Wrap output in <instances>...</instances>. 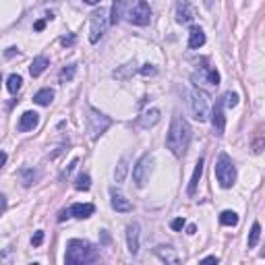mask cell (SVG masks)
<instances>
[{"label": "cell", "instance_id": "1", "mask_svg": "<svg viewBox=\"0 0 265 265\" xmlns=\"http://www.w3.org/2000/svg\"><path fill=\"white\" fill-rule=\"evenodd\" d=\"M189 143H190V126L180 114H174L170 122V131H168V137H166L168 150L176 157H183L189 150Z\"/></svg>", "mask_w": 265, "mask_h": 265}, {"label": "cell", "instance_id": "2", "mask_svg": "<svg viewBox=\"0 0 265 265\" xmlns=\"http://www.w3.org/2000/svg\"><path fill=\"white\" fill-rule=\"evenodd\" d=\"M98 257H100V253H98V249L91 245V242L79 240V238L69 240L67 255H65L67 265H87V263L98 261Z\"/></svg>", "mask_w": 265, "mask_h": 265}, {"label": "cell", "instance_id": "3", "mask_svg": "<svg viewBox=\"0 0 265 265\" xmlns=\"http://www.w3.org/2000/svg\"><path fill=\"white\" fill-rule=\"evenodd\" d=\"M216 178L222 189H230L236 183V166L228 153H220L216 162Z\"/></svg>", "mask_w": 265, "mask_h": 265}, {"label": "cell", "instance_id": "4", "mask_svg": "<svg viewBox=\"0 0 265 265\" xmlns=\"http://www.w3.org/2000/svg\"><path fill=\"white\" fill-rule=\"evenodd\" d=\"M110 25V19H108V10L100 8V10H93L91 21H89V41L91 44H98V41L104 38L106 29Z\"/></svg>", "mask_w": 265, "mask_h": 265}, {"label": "cell", "instance_id": "5", "mask_svg": "<svg viewBox=\"0 0 265 265\" xmlns=\"http://www.w3.org/2000/svg\"><path fill=\"white\" fill-rule=\"evenodd\" d=\"M126 17H129V21L133 25H150L151 21V8L150 4L145 2V0H131L129 2V10H126Z\"/></svg>", "mask_w": 265, "mask_h": 265}, {"label": "cell", "instance_id": "6", "mask_svg": "<svg viewBox=\"0 0 265 265\" xmlns=\"http://www.w3.org/2000/svg\"><path fill=\"white\" fill-rule=\"evenodd\" d=\"M190 112H193V118L199 122H205L209 118V100L205 91L201 89L190 91Z\"/></svg>", "mask_w": 265, "mask_h": 265}, {"label": "cell", "instance_id": "7", "mask_svg": "<svg viewBox=\"0 0 265 265\" xmlns=\"http://www.w3.org/2000/svg\"><path fill=\"white\" fill-rule=\"evenodd\" d=\"M87 126H89V135L91 139H98V137H102L106 131H108V126L112 124V120L108 118L106 114L98 112L95 108H89V116H87Z\"/></svg>", "mask_w": 265, "mask_h": 265}, {"label": "cell", "instance_id": "8", "mask_svg": "<svg viewBox=\"0 0 265 265\" xmlns=\"http://www.w3.org/2000/svg\"><path fill=\"white\" fill-rule=\"evenodd\" d=\"M151 166H153V157L150 153H143L139 157V162L135 164V168H133V180H135V185L139 187V189H143L147 185V180H150Z\"/></svg>", "mask_w": 265, "mask_h": 265}, {"label": "cell", "instance_id": "9", "mask_svg": "<svg viewBox=\"0 0 265 265\" xmlns=\"http://www.w3.org/2000/svg\"><path fill=\"white\" fill-rule=\"evenodd\" d=\"M211 126H214V133L218 137L224 135V129H226V116H224V100L216 102L214 110H211Z\"/></svg>", "mask_w": 265, "mask_h": 265}, {"label": "cell", "instance_id": "10", "mask_svg": "<svg viewBox=\"0 0 265 265\" xmlns=\"http://www.w3.org/2000/svg\"><path fill=\"white\" fill-rule=\"evenodd\" d=\"M126 245H129L131 255H137V253H139V247H141V228H139L137 222H133V224H129V228H126Z\"/></svg>", "mask_w": 265, "mask_h": 265}, {"label": "cell", "instance_id": "11", "mask_svg": "<svg viewBox=\"0 0 265 265\" xmlns=\"http://www.w3.org/2000/svg\"><path fill=\"white\" fill-rule=\"evenodd\" d=\"M193 19H195V15H193V6H190V2L189 0H178L176 2V21L180 25H187Z\"/></svg>", "mask_w": 265, "mask_h": 265}, {"label": "cell", "instance_id": "12", "mask_svg": "<svg viewBox=\"0 0 265 265\" xmlns=\"http://www.w3.org/2000/svg\"><path fill=\"white\" fill-rule=\"evenodd\" d=\"M110 197H112V199H110V205H112L116 211H120V214H126V211L133 209V203L120 193V190L110 189Z\"/></svg>", "mask_w": 265, "mask_h": 265}, {"label": "cell", "instance_id": "13", "mask_svg": "<svg viewBox=\"0 0 265 265\" xmlns=\"http://www.w3.org/2000/svg\"><path fill=\"white\" fill-rule=\"evenodd\" d=\"M39 122V114L38 112H23V116H21V120H19V131L21 133H27V131H34L36 126Z\"/></svg>", "mask_w": 265, "mask_h": 265}, {"label": "cell", "instance_id": "14", "mask_svg": "<svg viewBox=\"0 0 265 265\" xmlns=\"http://www.w3.org/2000/svg\"><path fill=\"white\" fill-rule=\"evenodd\" d=\"M69 209H71V218H79V220H85V218L93 216V211H95V207L91 203H75Z\"/></svg>", "mask_w": 265, "mask_h": 265}, {"label": "cell", "instance_id": "15", "mask_svg": "<svg viewBox=\"0 0 265 265\" xmlns=\"http://www.w3.org/2000/svg\"><path fill=\"white\" fill-rule=\"evenodd\" d=\"M203 44H205L203 29H201V27H190V31H189V48L197 50V48H201Z\"/></svg>", "mask_w": 265, "mask_h": 265}, {"label": "cell", "instance_id": "16", "mask_svg": "<svg viewBox=\"0 0 265 265\" xmlns=\"http://www.w3.org/2000/svg\"><path fill=\"white\" fill-rule=\"evenodd\" d=\"M201 174H203V157H199V160H197V164H195V172H193V176H190V183H189V195H190V197L197 193V187H199Z\"/></svg>", "mask_w": 265, "mask_h": 265}, {"label": "cell", "instance_id": "17", "mask_svg": "<svg viewBox=\"0 0 265 265\" xmlns=\"http://www.w3.org/2000/svg\"><path fill=\"white\" fill-rule=\"evenodd\" d=\"M160 122V110L157 108H151V110H147L141 114V118H139V124L143 126V129H151L153 124Z\"/></svg>", "mask_w": 265, "mask_h": 265}, {"label": "cell", "instance_id": "18", "mask_svg": "<svg viewBox=\"0 0 265 265\" xmlns=\"http://www.w3.org/2000/svg\"><path fill=\"white\" fill-rule=\"evenodd\" d=\"M155 255L160 257L162 261H166V263H178L180 261V257L176 255V251L172 247H157L155 249Z\"/></svg>", "mask_w": 265, "mask_h": 265}, {"label": "cell", "instance_id": "19", "mask_svg": "<svg viewBox=\"0 0 265 265\" xmlns=\"http://www.w3.org/2000/svg\"><path fill=\"white\" fill-rule=\"evenodd\" d=\"M48 65H50V62H48L46 56H38V58H34V62H31V67H29L31 77H39L41 73L48 69Z\"/></svg>", "mask_w": 265, "mask_h": 265}, {"label": "cell", "instance_id": "20", "mask_svg": "<svg viewBox=\"0 0 265 265\" xmlns=\"http://www.w3.org/2000/svg\"><path fill=\"white\" fill-rule=\"evenodd\" d=\"M201 71H203V77H201V81L209 83V85H220V73L216 69L211 67H201Z\"/></svg>", "mask_w": 265, "mask_h": 265}, {"label": "cell", "instance_id": "21", "mask_svg": "<svg viewBox=\"0 0 265 265\" xmlns=\"http://www.w3.org/2000/svg\"><path fill=\"white\" fill-rule=\"evenodd\" d=\"M122 13H124V0H114V2H112V10H110V23L112 25L118 23Z\"/></svg>", "mask_w": 265, "mask_h": 265}, {"label": "cell", "instance_id": "22", "mask_svg": "<svg viewBox=\"0 0 265 265\" xmlns=\"http://www.w3.org/2000/svg\"><path fill=\"white\" fill-rule=\"evenodd\" d=\"M52 100H54V91H52V89H41V91H38L34 95V102L38 106H48Z\"/></svg>", "mask_w": 265, "mask_h": 265}, {"label": "cell", "instance_id": "23", "mask_svg": "<svg viewBox=\"0 0 265 265\" xmlns=\"http://www.w3.org/2000/svg\"><path fill=\"white\" fill-rule=\"evenodd\" d=\"M220 224H224V226H236L238 224V216L234 214V211H230V209L222 211V214H220Z\"/></svg>", "mask_w": 265, "mask_h": 265}, {"label": "cell", "instance_id": "24", "mask_svg": "<svg viewBox=\"0 0 265 265\" xmlns=\"http://www.w3.org/2000/svg\"><path fill=\"white\" fill-rule=\"evenodd\" d=\"M126 172H129V160H126V157H122V160L118 162V166H116V172H114L116 183H122V180L126 178Z\"/></svg>", "mask_w": 265, "mask_h": 265}, {"label": "cell", "instance_id": "25", "mask_svg": "<svg viewBox=\"0 0 265 265\" xmlns=\"http://www.w3.org/2000/svg\"><path fill=\"white\" fill-rule=\"evenodd\" d=\"M259 236H261V226L257 224H253V228H251V234H249V240H247V245H249V249H253V247H257V242H259Z\"/></svg>", "mask_w": 265, "mask_h": 265}, {"label": "cell", "instance_id": "26", "mask_svg": "<svg viewBox=\"0 0 265 265\" xmlns=\"http://www.w3.org/2000/svg\"><path fill=\"white\" fill-rule=\"evenodd\" d=\"M21 83H23V79H21L19 75H8V79H6V89H8L10 93H17V91L21 89Z\"/></svg>", "mask_w": 265, "mask_h": 265}, {"label": "cell", "instance_id": "27", "mask_svg": "<svg viewBox=\"0 0 265 265\" xmlns=\"http://www.w3.org/2000/svg\"><path fill=\"white\" fill-rule=\"evenodd\" d=\"M89 187H91V178L87 174H79L75 180V189L77 190H89Z\"/></svg>", "mask_w": 265, "mask_h": 265}, {"label": "cell", "instance_id": "28", "mask_svg": "<svg viewBox=\"0 0 265 265\" xmlns=\"http://www.w3.org/2000/svg\"><path fill=\"white\" fill-rule=\"evenodd\" d=\"M75 71H77V67H75V65H69V67H65V69L60 71V81H62V83L71 81L73 77H75Z\"/></svg>", "mask_w": 265, "mask_h": 265}, {"label": "cell", "instance_id": "29", "mask_svg": "<svg viewBox=\"0 0 265 265\" xmlns=\"http://www.w3.org/2000/svg\"><path fill=\"white\" fill-rule=\"evenodd\" d=\"M224 106H228V108H234V106L238 104V95L236 93H232V91H228V93H224Z\"/></svg>", "mask_w": 265, "mask_h": 265}, {"label": "cell", "instance_id": "30", "mask_svg": "<svg viewBox=\"0 0 265 265\" xmlns=\"http://www.w3.org/2000/svg\"><path fill=\"white\" fill-rule=\"evenodd\" d=\"M21 174H23V185H25V187H31V183H34L36 176H38L34 170H23Z\"/></svg>", "mask_w": 265, "mask_h": 265}, {"label": "cell", "instance_id": "31", "mask_svg": "<svg viewBox=\"0 0 265 265\" xmlns=\"http://www.w3.org/2000/svg\"><path fill=\"white\" fill-rule=\"evenodd\" d=\"M131 67H135V65H124L122 71H120V69H118V71H114V77H116V79H124V77L131 73Z\"/></svg>", "mask_w": 265, "mask_h": 265}, {"label": "cell", "instance_id": "32", "mask_svg": "<svg viewBox=\"0 0 265 265\" xmlns=\"http://www.w3.org/2000/svg\"><path fill=\"white\" fill-rule=\"evenodd\" d=\"M41 242H44V232L38 230L36 234H34V238H31V245H34V247H39Z\"/></svg>", "mask_w": 265, "mask_h": 265}, {"label": "cell", "instance_id": "33", "mask_svg": "<svg viewBox=\"0 0 265 265\" xmlns=\"http://www.w3.org/2000/svg\"><path fill=\"white\" fill-rule=\"evenodd\" d=\"M170 226H172V230H183L185 228V220L183 218H176V220L170 222Z\"/></svg>", "mask_w": 265, "mask_h": 265}, {"label": "cell", "instance_id": "34", "mask_svg": "<svg viewBox=\"0 0 265 265\" xmlns=\"http://www.w3.org/2000/svg\"><path fill=\"white\" fill-rule=\"evenodd\" d=\"M141 73H143V75H155V67L153 65H143Z\"/></svg>", "mask_w": 265, "mask_h": 265}, {"label": "cell", "instance_id": "35", "mask_svg": "<svg viewBox=\"0 0 265 265\" xmlns=\"http://www.w3.org/2000/svg\"><path fill=\"white\" fill-rule=\"evenodd\" d=\"M60 41H62V46H73L75 44V36H65Z\"/></svg>", "mask_w": 265, "mask_h": 265}, {"label": "cell", "instance_id": "36", "mask_svg": "<svg viewBox=\"0 0 265 265\" xmlns=\"http://www.w3.org/2000/svg\"><path fill=\"white\" fill-rule=\"evenodd\" d=\"M218 261H220L218 257H205L203 259V263H218Z\"/></svg>", "mask_w": 265, "mask_h": 265}, {"label": "cell", "instance_id": "37", "mask_svg": "<svg viewBox=\"0 0 265 265\" xmlns=\"http://www.w3.org/2000/svg\"><path fill=\"white\" fill-rule=\"evenodd\" d=\"M195 232H197V228H195L193 224H190V226H187V234H195Z\"/></svg>", "mask_w": 265, "mask_h": 265}, {"label": "cell", "instance_id": "38", "mask_svg": "<svg viewBox=\"0 0 265 265\" xmlns=\"http://www.w3.org/2000/svg\"><path fill=\"white\" fill-rule=\"evenodd\" d=\"M15 52H17V48H8V50H6V58H10V56H15Z\"/></svg>", "mask_w": 265, "mask_h": 265}, {"label": "cell", "instance_id": "39", "mask_svg": "<svg viewBox=\"0 0 265 265\" xmlns=\"http://www.w3.org/2000/svg\"><path fill=\"white\" fill-rule=\"evenodd\" d=\"M44 21H38V23H36V31H41V29H44Z\"/></svg>", "mask_w": 265, "mask_h": 265}, {"label": "cell", "instance_id": "40", "mask_svg": "<svg viewBox=\"0 0 265 265\" xmlns=\"http://www.w3.org/2000/svg\"><path fill=\"white\" fill-rule=\"evenodd\" d=\"M205 6L211 8V6H214V0H205Z\"/></svg>", "mask_w": 265, "mask_h": 265}, {"label": "cell", "instance_id": "41", "mask_svg": "<svg viewBox=\"0 0 265 265\" xmlns=\"http://www.w3.org/2000/svg\"><path fill=\"white\" fill-rule=\"evenodd\" d=\"M85 2H87V4H98L100 0H85Z\"/></svg>", "mask_w": 265, "mask_h": 265}, {"label": "cell", "instance_id": "42", "mask_svg": "<svg viewBox=\"0 0 265 265\" xmlns=\"http://www.w3.org/2000/svg\"><path fill=\"white\" fill-rule=\"evenodd\" d=\"M263 255H265V251H263Z\"/></svg>", "mask_w": 265, "mask_h": 265}]
</instances>
